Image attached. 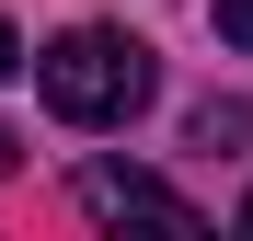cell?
I'll list each match as a JSON object with an SVG mask.
<instances>
[{"label":"cell","instance_id":"6da1fadb","mask_svg":"<svg viewBox=\"0 0 253 241\" xmlns=\"http://www.w3.org/2000/svg\"><path fill=\"white\" fill-rule=\"evenodd\" d=\"M35 92H46L58 127H126L150 92H161V69L138 34H115V23H69L46 58H35Z\"/></svg>","mask_w":253,"mask_h":241},{"label":"cell","instance_id":"7a4b0ae2","mask_svg":"<svg viewBox=\"0 0 253 241\" xmlns=\"http://www.w3.org/2000/svg\"><path fill=\"white\" fill-rule=\"evenodd\" d=\"M81 207L92 218H150V230H207L161 172H126V161H81Z\"/></svg>","mask_w":253,"mask_h":241},{"label":"cell","instance_id":"3957f363","mask_svg":"<svg viewBox=\"0 0 253 241\" xmlns=\"http://www.w3.org/2000/svg\"><path fill=\"white\" fill-rule=\"evenodd\" d=\"M219 34H230V46L253 58V0H219Z\"/></svg>","mask_w":253,"mask_h":241},{"label":"cell","instance_id":"277c9868","mask_svg":"<svg viewBox=\"0 0 253 241\" xmlns=\"http://www.w3.org/2000/svg\"><path fill=\"white\" fill-rule=\"evenodd\" d=\"M12 69H35V58H23V34H12V23H0V80H12Z\"/></svg>","mask_w":253,"mask_h":241},{"label":"cell","instance_id":"5b68a950","mask_svg":"<svg viewBox=\"0 0 253 241\" xmlns=\"http://www.w3.org/2000/svg\"><path fill=\"white\" fill-rule=\"evenodd\" d=\"M0 172H12V127H0Z\"/></svg>","mask_w":253,"mask_h":241},{"label":"cell","instance_id":"8992f818","mask_svg":"<svg viewBox=\"0 0 253 241\" xmlns=\"http://www.w3.org/2000/svg\"><path fill=\"white\" fill-rule=\"evenodd\" d=\"M242 230H253V195H242Z\"/></svg>","mask_w":253,"mask_h":241}]
</instances>
